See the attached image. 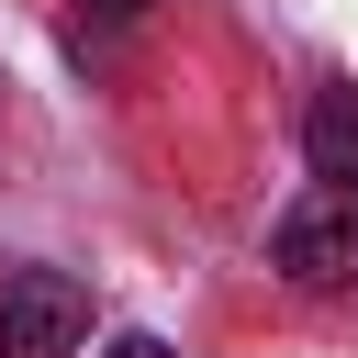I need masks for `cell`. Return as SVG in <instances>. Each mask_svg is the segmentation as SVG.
I'll return each instance as SVG.
<instances>
[{
    "label": "cell",
    "mask_w": 358,
    "mask_h": 358,
    "mask_svg": "<svg viewBox=\"0 0 358 358\" xmlns=\"http://www.w3.org/2000/svg\"><path fill=\"white\" fill-rule=\"evenodd\" d=\"M268 257L302 280V291H358V190H313L280 213Z\"/></svg>",
    "instance_id": "cell-1"
},
{
    "label": "cell",
    "mask_w": 358,
    "mask_h": 358,
    "mask_svg": "<svg viewBox=\"0 0 358 358\" xmlns=\"http://www.w3.org/2000/svg\"><path fill=\"white\" fill-rule=\"evenodd\" d=\"M90 336V291L67 268H11L0 280V358H78Z\"/></svg>",
    "instance_id": "cell-2"
},
{
    "label": "cell",
    "mask_w": 358,
    "mask_h": 358,
    "mask_svg": "<svg viewBox=\"0 0 358 358\" xmlns=\"http://www.w3.org/2000/svg\"><path fill=\"white\" fill-rule=\"evenodd\" d=\"M302 157H313L324 190H358V90H313V112H302Z\"/></svg>",
    "instance_id": "cell-3"
},
{
    "label": "cell",
    "mask_w": 358,
    "mask_h": 358,
    "mask_svg": "<svg viewBox=\"0 0 358 358\" xmlns=\"http://www.w3.org/2000/svg\"><path fill=\"white\" fill-rule=\"evenodd\" d=\"M101 358H179V347H157V336H112Z\"/></svg>",
    "instance_id": "cell-4"
},
{
    "label": "cell",
    "mask_w": 358,
    "mask_h": 358,
    "mask_svg": "<svg viewBox=\"0 0 358 358\" xmlns=\"http://www.w3.org/2000/svg\"><path fill=\"white\" fill-rule=\"evenodd\" d=\"M78 11H90V22H134L145 0H78Z\"/></svg>",
    "instance_id": "cell-5"
}]
</instances>
